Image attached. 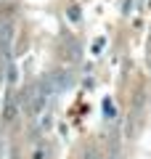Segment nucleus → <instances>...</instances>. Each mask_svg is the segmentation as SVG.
Here are the masks:
<instances>
[{
	"label": "nucleus",
	"instance_id": "nucleus-1",
	"mask_svg": "<svg viewBox=\"0 0 151 159\" xmlns=\"http://www.w3.org/2000/svg\"><path fill=\"white\" fill-rule=\"evenodd\" d=\"M69 19H74V21L80 19V11H77V8H69Z\"/></svg>",
	"mask_w": 151,
	"mask_h": 159
}]
</instances>
